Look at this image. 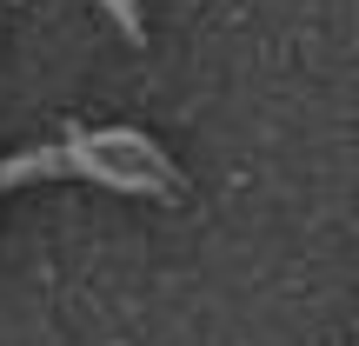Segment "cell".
<instances>
[{
    "mask_svg": "<svg viewBox=\"0 0 359 346\" xmlns=\"http://www.w3.org/2000/svg\"><path fill=\"white\" fill-rule=\"evenodd\" d=\"M100 7L114 13V27H120L127 40H147V13H140V0H100Z\"/></svg>",
    "mask_w": 359,
    "mask_h": 346,
    "instance_id": "2",
    "label": "cell"
},
{
    "mask_svg": "<svg viewBox=\"0 0 359 346\" xmlns=\"http://www.w3.org/2000/svg\"><path fill=\"white\" fill-rule=\"evenodd\" d=\"M60 173L100 180L114 193H147V200H173V187H180V167L160 154L154 133H140V127H93V133L80 127L60 147L0 154V193L20 187V180H60Z\"/></svg>",
    "mask_w": 359,
    "mask_h": 346,
    "instance_id": "1",
    "label": "cell"
}]
</instances>
